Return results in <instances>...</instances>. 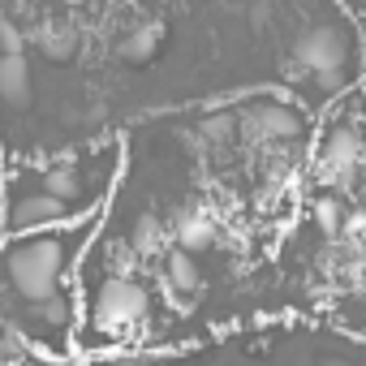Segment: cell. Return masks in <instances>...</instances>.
Masks as SVG:
<instances>
[{
  "instance_id": "6da1fadb",
  "label": "cell",
  "mask_w": 366,
  "mask_h": 366,
  "mask_svg": "<svg viewBox=\"0 0 366 366\" xmlns=\"http://www.w3.org/2000/svg\"><path fill=\"white\" fill-rule=\"evenodd\" d=\"M315 134L319 117L289 86L125 125V164L78 272V357L297 319L276 254L302 212Z\"/></svg>"
},
{
  "instance_id": "7a4b0ae2",
  "label": "cell",
  "mask_w": 366,
  "mask_h": 366,
  "mask_svg": "<svg viewBox=\"0 0 366 366\" xmlns=\"http://www.w3.org/2000/svg\"><path fill=\"white\" fill-rule=\"evenodd\" d=\"M280 276L297 319H323L366 340V95L319 117L302 212L280 242Z\"/></svg>"
},
{
  "instance_id": "3957f363",
  "label": "cell",
  "mask_w": 366,
  "mask_h": 366,
  "mask_svg": "<svg viewBox=\"0 0 366 366\" xmlns=\"http://www.w3.org/2000/svg\"><path fill=\"white\" fill-rule=\"evenodd\" d=\"M95 220L0 237V336H14L22 349L48 362L78 357V272L95 237Z\"/></svg>"
},
{
  "instance_id": "277c9868",
  "label": "cell",
  "mask_w": 366,
  "mask_h": 366,
  "mask_svg": "<svg viewBox=\"0 0 366 366\" xmlns=\"http://www.w3.org/2000/svg\"><path fill=\"white\" fill-rule=\"evenodd\" d=\"M121 164H125L121 129L86 138L61 155L5 164V172H0V237L95 220L117 190Z\"/></svg>"
},
{
  "instance_id": "5b68a950",
  "label": "cell",
  "mask_w": 366,
  "mask_h": 366,
  "mask_svg": "<svg viewBox=\"0 0 366 366\" xmlns=\"http://www.w3.org/2000/svg\"><path fill=\"white\" fill-rule=\"evenodd\" d=\"M86 366H366V340L323 319H272L186 349L91 357Z\"/></svg>"
}]
</instances>
